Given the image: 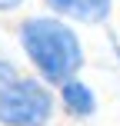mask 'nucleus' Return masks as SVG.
Masks as SVG:
<instances>
[{
  "mask_svg": "<svg viewBox=\"0 0 120 126\" xmlns=\"http://www.w3.org/2000/svg\"><path fill=\"white\" fill-rule=\"evenodd\" d=\"M17 47L30 63V73L53 90L80 76L87 66V50L77 27L53 13H27L17 23Z\"/></svg>",
  "mask_w": 120,
  "mask_h": 126,
  "instance_id": "f257e3e1",
  "label": "nucleus"
},
{
  "mask_svg": "<svg viewBox=\"0 0 120 126\" xmlns=\"http://www.w3.org/2000/svg\"><path fill=\"white\" fill-rule=\"evenodd\" d=\"M57 93L37 73L0 57V126H50Z\"/></svg>",
  "mask_w": 120,
  "mask_h": 126,
  "instance_id": "f03ea898",
  "label": "nucleus"
},
{
  "mask_svg": "<svg viewBox=\"0 0 120 126\" xmlns=\"http://www.w3.org/2000/svg\"><path fill=\"white\" fill-rule=\"evenodd\" d=\"M57 110L67 120H77V123H87L100 113V100H97V90L90 86L83 76H73V80L60 83L57 90Z\"/></svg>",
  "mask_w": 120,
  "mask_h": 126,
  "instance_id": "7ed1b4c3",
  "label": "nucleus"
},
{
  "mask_svg": "<svg viewBox=\"0 0 120 126\" xmlns=\"http://www.w3.org/2000/svg\"><path fill=\"white\" fill-rule=\"evenodd\" d=\"M44 7L53 17L83 27H103L114 17V0H44Z\"/></svg>",
  "mask_w": 120,
  "mask_h": 126,
  "instance_id": "20e7f679",
  "label": "nucleus"
},
{
  "mask_svg": "<svg viewBox=\"0 0 120 126\" xmlns=\"http://www.w3.org/2000/svg\"><path fill=\"white\" fill-rule=\"evenodd\" d=\"M27 0H0V13H17Z\"/></svg>",
  "mask_w": 120,
  "mask_h": 126,
  "instance_id": "39448f33",
  "label": "nucleus"
},
{
  "mask_svg": "<svg viewBox=\"0 0 120 126\" xmlns=\"http://www.w3.org/2000/svg\"><path fill=\"white\" fill-rule=\"evenodd\" d=\"M110 53H114V60H117V66H120V40L110 37Z\"/></svg>",
  "mask_w": 120,
  "mask_h": 126,
  "instance_id": "423d86ee",
  "label": "nucleus"
}]
</instances>
